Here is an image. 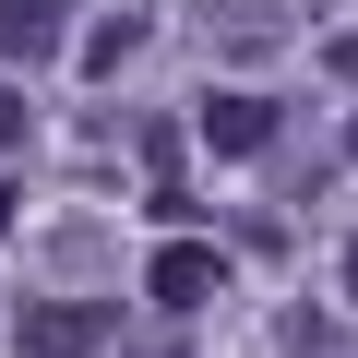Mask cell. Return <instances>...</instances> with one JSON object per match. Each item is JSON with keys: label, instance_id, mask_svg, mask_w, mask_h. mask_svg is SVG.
Returning a JSON list of instances; mask_svg holds the SVG:
<instances>
[{"label": "cell", "instance_id": "obj_1", "mask_svg": "<svg viewBox=\"0 0 358 358\" xmlns=\"http://www.w3.org/2000/svg\"><path fill=\"white\" fill-rule=\"evenodd\" d=\"M13 346L24 358H108L120 346V299H24Z\"/></svg>", "mask_w": 358, "mask_h": 358}, {"label": "cell", "instance_id": "obj_2", "mask_svg": "<svg viewBox=\"0 0 358 358\" xmlns=\"http://www.w3.org/2000/svg\"><path fill=\"white\" fill-rule=\"evenodd\" d=\"M72 48V0H0V72H36Z\"/></svg>", "mask_w": 358, "mask_h": 358}, {"label": "cell", "instance_id": "obj_3", "mask_svg": "<svg viewBox=\"0 0 358 358\" xmlns=\"http://www.w3.org/2000/svg\"><path fill=\"white\" fill-rule=\"evenodd\" d=\"M203 143H215V155H263V143H275V96H239V84L203 96Z\"/></svg>", "mask_w": 358, "mask_h": 358}, {"label": "cell", "instance_id": "obj_4", "mask_svg": "<svg viewBox=\"0 0 358 358\" xmlns=\"http://www.w3.org/2000/svg\"><path fill=\"white\" fill-rule=\"evenodd\" d=\"M215 275H227V263H215V251H192V239L143 263V287H155V310H203V299H215Z\"/></svg>", "mask_w": 358, "mask_h": 358}, {"label": "cell", "instance_id": "obj_5", "mask_svg": "<svg viewBox=\"0 0 358 358\" xmlns=\"http://www.w3.org/2000/svg\"><path fill=\"white\" fill-rule=\"evenodd\" d=\"M203 36H215L227 60H263V48L287 36V13H275V0H203Z\"/></svg>", "mask_w": 358, "mask_h": 358}, {"label": "cell", "instance_id": "obj_6", "mask_svg": "<svg viewBox=\"0 0 358 358\" xmlns=\"http://www.w3.org/2000/svg\"><path fill=\"white\" fill-rule=\"evenodd\" d=\"M131 48H143V13H108V24H96V36L72 48V60H84V72L108 84V72H131Z\"/></svg>", "mask_w": 358, "mask_h": 358}, {"label": "cell", "instance_id": "obj_7", "mask_svg": "<svg viewBox=\"0 0 358 358\" xmlns=\"http://www.w3.org/2000/svg\"><path fill=\"white\" fill-rule=\"evenodd\" d=\"M0 143H24V96H13V72H0Z\"/></svg>", "mask_w": 358, "mask_h": 358}, {"label": "cell", "instance_id": "obj_8", "mask_svg": "<svg viewBox=\"0 0 358 358\" xmlns=\"http://www.w3.org/2000/svg\"><path fill=\"white\" fill-rule=\"evenodd\" d=\"M322 60H334V84H358V36H334V48H322Z\"/></svg>", "mask_w": 358, "mask_h": 358}, {"label": "cell", "instance_id": "obj_9", "mask_svg": "<svg viewBox=\"0 0 358 358\" xmlns=\"http://www.w3.org/2000/svg\"><path fill=\"white\" fill-rule=\"evenodd\" d=\"M346 299H358V239H346Z\"/></svg>", "mask_w": 358, "mask_h": 358}, {"label": "cell", "instance_id": "obj_10", "mask_svg": "<svg viewBox=\"0 0 358 358\" xmlns=\"http://www.w3.org/2000/svg\"><path fill=\"white\" fill-rule=\"evenodd\" d=\"M346 167H358V120H346Z\"/></svg>", "mask_w": 358, "mask_h": 358}, {"label": "cell", "instance_id": "obj_11", "mask_svg": "<svg viewBox=\"0 0 358 358\" xmlns=\"http://www.w3.org/2000/svg\"><path fill=\"white\" fill-rule=\"evenodd\" d=\"M155 358H192V346H155Z\"/></svg>", "mask_w": 358, "mask_h": 358}]
</instances>
